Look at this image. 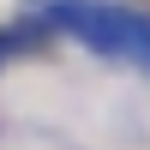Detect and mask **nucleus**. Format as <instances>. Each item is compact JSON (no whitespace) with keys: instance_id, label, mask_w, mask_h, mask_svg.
<instances>
[{"instance_id":"obj_1","label":"nucleus","mask_w":150,"mask_h":150,"mask_svg":"<svg viewBox=\"0 0 150 150\" xmlns=\"http://www.w3.org/2000/svg\"><path fill=\"white\" fill-rule=\"evenodd\" d=\"M60 18H66L78 36H90L96 48H114V54H132V48L144 54V42H150L144 24H132L126 12H114V6H66Z\"/></svg>"}]
</instances>
